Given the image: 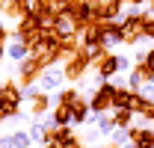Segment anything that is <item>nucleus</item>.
I'll return each instance as SVG.
<instances>
[{
    "label": "nucleus",
    "mask_w": 154,
    "mask_h": 148,
    "mask_svg": "<svg viewBox=\"0 0 154 148\" xmlns=\"http://www.w3.org/2000/svg\"><path fill=\"white\" fill-rule=\"evenodd\" d=\"M30 148H33V145H30Z\"/></svg>",
    "instance_id": "nucleus-28"
},
{
    "label": "nucleus",
    "mask_w": 154,
    "mask_h": 148,
    "mask_svg": "<svg viewBox=\"0 0 154 148\" xmlns=\"http://www.w3.org/2000/svg\"><path fill=\"white\" fill-rule=\"evenodd\" d=\"M0 148H15V142H12V136H0Z\"/></svg>",
    "instance_id": "nucleus-23"
},
{
    "label": "nucleus",
    "mask_w": 154,
    "mask_h": 148,
    "mask_svg": "<svg viewBox=\"0 0 154 148\" xmlns=\"http://www.w3.org/2000/svg\"><path fill=\"white\" fill-rule=\"evenodd\" d=\"M119 30H122V42L125 45H136L145 39V15L128 12L125 18H119Z\"/></svg>",
    "instance_id": "nucleus-2"
},
{
    "label": "nucleus",
    "mask_w": 154,
    "mask_h": 148,
    "mask_svg": "<svg viewBox=\"0 0 154 148\" xmlns=\"http://www.w3.org/2000/svg\"><path fill=\"white\" fill-rule=\"evenodd\" d=\"M6 54L12 56V59H15V62H24V59H27V56L33 54V48H30V45H27V42H21V39H15V42H12V45H9V48H6Z\"/></svg>",
    "instance_id": "nucleus-13"
},
{
    "label": "nucleus",
    "mask_w": 154,
    "mask_h": 148,
    "mask_svg": "<svg viewBox=\"0 0 154 148\" xmlns=\"http://www.w3.org/2000/svg\"><path fill=\"white\" fill-rule=\"evenodd\" d=\"M107 148H134V145H107Z\"/></svg>",
    "instance_id": "nucleus-24"
},
{
    "label": "nucleus",
    "mask_w": 154,
    "mask_h": 148,
    "mask_svg": "<svg viewBox=\"0 0 154 148\" xmlns=\"http://www.w3.org/2000/svg\"><path fill=\"white\" fill-rule=\"evenodd\" d=\"M74 145H80V142H77L74 133H71V125L51 130V148H74Z\"/></svg>",
    "instance_id": "nucleus-8"
},
{
    "label": "nucleus",
    "mask_w": 154,
    "mask_h": 148,
    "mask_svg": "<svg viewBox=\"0 0 154 148\" xmlns=\"http://www.w3.org/2000/svg\"><path fill=\"white\" fill-rule=\"evenodd\" d=\"M101 133H113V128H116V119H113V110L110 113H101L98 116V125H95Z\"/></svg>",
    "instance_id": "nucleus-16"
},
{
    "label": "nucleus",
    "mask_w": 154,
    "mask_h": 148,
    "mask_svg": "<svg viewBox=\"0 0 154 148\" xmlns=\"http://www.w3.org/2000/svg\"><path fill=\"white\" fill-rule=\"evenodd\" d=\"M77 98H80V92H74V89H65V92H59V104H74Z\"/></svg>",
    "instance_id": "nucleus-19"
},
{
    "label": "nucleus",
    "mask_w": 154,
    "mask_h": 148,
    "mask_svg": "<svg viewBox=\"0 0 154 148\" xmlns=\"http://www.w3.org/2000/svg\"><path fill=\"white\" fill-rule=\"evenodd\" d=\"M24 101V89L18 83H3L0 86V116L3 119H18V107Z\"/></svg>",
    "instance_id": "nucleus-1"
},
{
    "label": "nucleus",
    "mask_w": 154,
    "mask_h": 148,
    "mask_svg": "<svg viewBox=\"0 0 154 148\" xmlns=\"http://www.w3.org/2000/svg\"><path fill=\"white\" fill-rule=\"evenodd\" d=\"M134 110H113V119H116V125H122V128H131L134 125Z\"/></svg>",
    "instance_id": "nucleus-17"
},
{
    "label": "nucleus",
    "mask_w": 154,
    "mask_h": 148,
    "mask_svg": "<svg viewBox=\"0 0 154 148\" xmlns=\"http://www.w3.org/2000/svg\"><path fill=\"white\" fill-rule=\"evenodd\" d=\"M148 80H151V83H154V71H148Z\"/></svg>",
    "instance_id": "nucleus-25"
},
{
    "label": "nucleus",
    "mask_w": 154,
    "mask_h": 148,
    "mask_svg": "<svg viewBox=\"0 0 154 148\" xmlns=\"http://www.w3.org/2000/svg\"><path fill=\"white\" fill-rule=\"evenodd\" d=\"M65 80H68V77H65V65H59V62H57V65H48L45 71L38 74L36 83L45 89V92H54V89H59Z\"/></svg>",
    "instance_id": "nucleus-4"
},
{
    "label": "nucleus",
    "mask_w": 154,
    "mask_h": 148,
    "mask_svg": "<svg viewBox=\"0 0 154 148\" xmlns=\"http://www.w3.org/2000/svg\"><path fill=\"white\" fill-rule=\"evenodd\" d=\"M0 59H3V48H0Z\"/></svg>",
    "instance_id": "nucleus-26"
},
{
    "label": "nucleus",
    "mask_w": 154,
    "mask_h": 148,
    "mask_svg": "<svg viewBox=\"0 0 154 148\" xmlns=\"http://www.w3.org/2000/svg\"><path fill=\"white\" fill-rule=\"evenodd\" d=\"M89 45H104V21H92L80 30V48Z\"/></svg>",
    "instance_id": "nucleus-7"
},
{
    "label": "nucleus",
    "mask_w": 154,
    "mask_h": 148,
    "mask_svg": "<svg viewBox=\"0 0 154 148\" xmlns=\"http://www.w3.org/2000/svg\"><path fill=\"white\" fill-rule=\"evenodd\" d=\"M116 62H119V74L131 71V56H125V54H116Z\"/></svg>",
    "instance_id": "nucleus-20"
},
{
    "label": "nucleus",
    "mask_w": 154,
    "mask_h": 148,
    "mask_svg": "<svg viewBox=\"0 0 154 148\" xmlns=\"http://www.w3.org/2000/svg\"><path fill=\"white\" fill-rule=\"evenodd\" d=\"M145 83H148V68H145L142 62H136V68H131V71H128V86H131L134 92H139Z\"/></svg>",
    "instance_id": "nucleus-10"
},
{
    "label": "nucleus",
    "mask_w": 154,
    "mask_h": 148,
    "mask_svg": "<svg viewBox=\"0 0 154 148\" xmlns=\"http://www.w3.org/2000/svg\"><path fill=\"white\" fill-rule=\"evenodd\" d=\"M30 136H33V142H38V145H51V130L45 128L42 119H33V125H30Z\"/></svg>",
    "instance_id": "nucleus-11"
},
{
    "label": "nucleus",
    "mask_w": 154,
    "mask_h": 148,
    "mask_svg": "<svg viewBox=\"0 0 154 148\" xmlns=\"http://www.w3.org/2000/svg\"><path fill=\"white\" fill-rule=\"evenodd\" d=\"M48 107H51V95H48V92H38L36 98L30 101V119H42Z\"/></svg>",
    "instance_id": "nucleus-12"
},
{
    "label": "nucleus",
    "mask_w": 154,
    "mask_h": 148,
    "mask_svg": "<svg viewBox=\"0 0 154 148\" xmlns=\"http://www.w3.org/2000/svg\"><path fill=\"white\" fill-rule=\"evenodd\" d=\"M89 65H92V62L86 59V54H83V51H77L74 56H68V59H65V77H68V80H80V77L86 74Z\"/></svg>",
    "instance_id": "nucleus-5"
},
{
    "label": "nucleus",
    "mask_w": 154,
    "mask_h": 148,
    "mask_svg": "<svg viewBox=\"0 0 154 148\" xmlns=\"http://www.w3.org/2000/svg\"><path fill=\"white\" fill-rule=\"evenodd\" d=\"M145 39H154V18H145Z\"/></svg>",
    "instance_id": "nucleus-22"
},
{
    "label": "nucleus",
    "mask_w": 154,
    "mask_h": 148,
    "mask_svg": "<svg viewBox=\"0 0 154 148\" xmlns=\"http://www.w3.org/2000/svg\"><path fill=\"white\" fill-rule=\"evenodd\" d=\"M0 30H3V21H0Z\"/></svg>",
    "instance_id": "nucleus-27"
},
{
    "label": "nucleus",
    "mask_w": 154,
    "mask_h": 148,
    "mask_svg": "<svg viewBox=\"0 0 154 148\" xmlns=\"http://www.w3.org/2000/svg\"><path fill=\"white\" fill-rule=\"evenodd\" d=\"M51 116H54L57 128H68V125H74V122H71V104H57V110L51 113Z\"/></svg>",
    "instance_id": "nucleus-14"
},
{
    "label": "nucleus",
    "mask_w": 154,
    "mask_h": 148,
    "mask_svg": "<svg viewBox=\"0 0 154 148\" xmlns=\"http://www.w3.org/2000/svg\"><path fill=\"white\" fill-rule=\"evenodd\" d=\"M12 142H15V148H30L33 145V136H30V130H15Z\"/></svg>",
    "instance_id": "nucleus-18"
},
{
    "label": "nucleus",
    "mask_w": 154,
    "mask_h": 148,
    "mask_svg": "<svg viewBox=\"0 0 154 148\" xmlns=\"http://www.w3.org/2000/svg\"><path fill=\"white\" fill-rule=\"evenodd\" d=\"M42 71H45V65H42L33 54L27 56L24 62H18V77H21V83H24V86H27V83H33V80H38V74H42Z\"/></svg>",
    "instance_id": "nucleus-6"
},
{
    "label": "nucleus",
    "mask_w": 154,
    "mask_h": 148,
    "mask_svg": "<svg viewBox=\"0 0 154 148\" xmlns=\"http://www.w3.org/2000/svg\"><path fill=\"white\" fill-rule=\"evenodd\" d=\"M142 65H145L148 71H154V51H145V59H142Z\"/></svg>",
    "instance_id": "nucleus-21"
},
{
    "label": "nucleus",
    "mask_w": 154,
    "mask_h": 148,
    "mask_svg": "<svg viewBox=\"0 0 154 148\" xmlns=\"http://www.w3.org/2000/svg\"><path fill=\"white\" fill-rule=\"evenodd\" d=\"M95 74H98V80H113L116 74H119L116 54H107L104 59H98V62H95Z\"/></svg>",
    "instance_id": "nucleus-9"
},
{
    "label": "nucleus",
    "mask_w": 154,
    "mask_h": 148,
    "mask_svg": "<svg viewBox=\"0 0 154 148\" xmlns=\"http://www.w3.org/2000/svg\"><path fill=\"white\" fill-rule=\"evenodd\" d=\"M110 145H134V139H131V128L116 125L113 133H110Z\"/></svg>",
    "instance_id": "nucleus-15"
},
{
    "label": "nucleus",
    "mask_w": 154,
    "mask_h": 148,
    "mask_svg": "<svg viewBox=\"0 0 154 148\" xmlns=\"http://www.w3.org/2000/svg\"><path fill=\"white\" fill-rule=\"evenodd\" d=\"M116 86L113 80H101V86L95 89V95L89 98V107H92V113H110L113 110V98H116Z\"/></svg>",
    "instance_id": "nucleus-3"
}]
</instances>
